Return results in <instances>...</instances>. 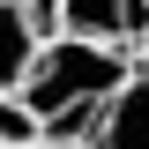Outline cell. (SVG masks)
I'll return each mask as SVG.
<instances>
[{
    "label": "cell",
    "instance_id": "obj_5",
    "mask_svg": "<svg viewBox=\"0 0 149 149\" xmlns=\"http://www.w3.org/2000/svg\"><path fill=\"white\" fill-rule=\"evenodd\" d=\"M22 142H37V112L15 90H0V149H22Z\"/></svg>",
    "mask_w": 149,
    "mask_h": 149
},
{
    "label": "cell",
    "instance_id": "obj_4",
    "mask_svg": "<svg viewBox=\"0 0 149 149\" xmlns=\"http://www.w3.org/2000/svg\"><path fill=\"white\" fill-rule=\"evenodd\" d=\"M37 45H45V37L30 30V15H22L15 0H0V90H22V74H30Z\"/></svg>",
    "mask_w": 149,
    "mask_h": 149
},
{
    "label": "cell",
    "instance_id": "obj_8",
    "mask_svg": "<svg viewBox=\"0 0 149 149\" xmlns=\"http://www.w3.org/2000/svg\"><path fill=\"white\" fill-rule=\"evenodd\" d=\"M22 149H82V142H45V134H37V142H22Z\"/></svg>",
    "mask_w": 149,
    "mask_h": 149
},
{
    "label": "cell",
    "instance_id": "obj_3",
    "mask_svg": "<svg viewBox=\"0 0 149 149\" xmlns=\"http://www.w3.org/2000/svg\"><path fill=\"white\" fill-rule=\"evenodd\" d=\"M82 149H149V82L142 74H127L104 97V112H97V127H90Z\"/></svg>",
    "mask_w": 149,
    "mask_h": 149
},
{
    "label": "cell",
    "instance_id": "obj_1",
    "mask_svg": "<svg viewBox=\"0 0 149 149\" xmlns=\"http://www.w3.org/2000/svg\"><path fill=\"white\" fill-rule=\"evenodd\" d=\"M127 74H134V60L119 52V45H82V37H45L15 97H22V104L37 112V134H45V142H82V134L97 127L104 97L119 90Z\"/></svg>",
    "mask_w": 149,
    "mask_h": 149
},
{
    "label": "cell",
    "instance_id": "obj_2",
    "mask_svg": "<svg viewBox=\"0 0 149 149\" xmlns=\"http://www.w3.org/2000/svg\"><path fill=\"white\" fill-rule=\"evenodd\" d=\"M142 30H149V0H60V37L134 52Z\"/></svg>",
    "mask_w": 149,
    "mask_h": 149
},
{
    "label": "cell",
    "instance_id": "obj_7",
    "mask_svg": "<svg viewBox=\"0 0 149 149\" xmlns=\"http://www.w3.org/2000/svg\"><path fill=\"white\" fill-rule=\"evenodd\" d=\"M127 60H134V74H142V82H149V30H142V45H134Z\"/></svg>",
    "mask_w": 149,
    "mask_h": 149
},
{
    "label": "cell",
    "instance_id": "obj_6",
    "mask_svg": "<svg viewBox=\"0 0 149 149\" xmlns=\"http://www.w3.org/2000/svg\"><path fill=\"white\" fill-rule=\"evenodd\" d=\"M22 15H30V30L37 37H60V0H15Z\"/></svg>",
    "mask_w": 149,
    "mask_h": 149
}]
</instances>
